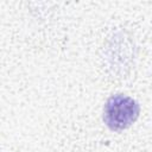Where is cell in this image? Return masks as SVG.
Masks as SVG:
<instances>
[{
    "mask_svg": "<svg viewBox=\"0 0 152 152\" xmlns=\"http://www.w3.org/2000/svg\"><path fill=\"white\" fill-rule=\"evenodd\" d=\"M139 114L140 106L134 99L118 94L107 100L103 108V121L112 131H124L138 119Z\"/></svg>",
    "mask_w": 152,
    "mask_h": 152,
    "instance_id": "1",
    "label": "cell"
}]
</instances>
